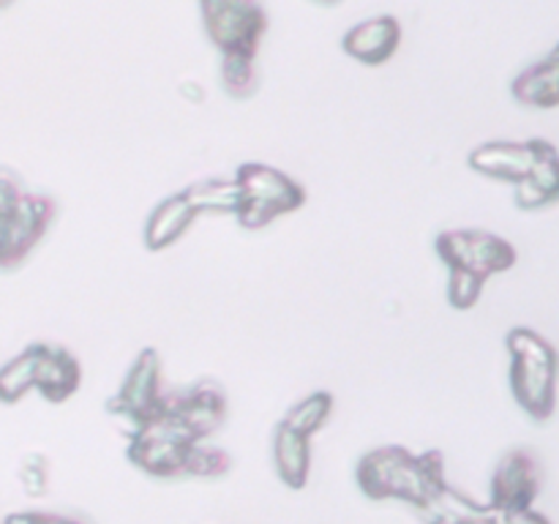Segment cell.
Returning <instances> with one entry per match:
<instances>
[{
    "mask_svg": "<svg viewBox=\"0 0 559 524\" xmlns=\"http://www.w3.org/2000/svg\"><path fill=\"white\" fill-rule=\"evenodd\" d=\"M358 486L371 500H404L426 511L448 489L445 458L440 451L413 453L402 445H382L358 462Z\"/></svg>",
    "mask_w": 559,
    "mask_h": 524,
    "instance_id": "obj_1",
    "label": "cell"
},
{
    "mask_svg": "<svg viewBox=\"0 0 559 524\" xmlns=\"http://www.w3.org/2000/svg\"><path fill=\"white\" fill-rule=\"evenodd\" d=\"M58 216L52 194L27 191L20 172L0 164V271L25 265Z\"/></svg>",
    "mask_w": 559,
    "mask_h": 524,
    "instance_id": "obj_2",
    "label": "cell"
},
{
    "mask_svg": "<svg viewBox=\"0 0 559 524\" xmlns=\"http://www.w3.org/2000/svg\"><path fill=\"white\" fill-rule=\"evenodd\" d=\"M506 349L511 355V393L519 407L538 424L557 409L559 355L549 338L527 325H516L506 333Z\"/></svg>",
    "mask_w": 559,
    "mask_h": 524,
    "instance_id": "obj_3",
    "label": "cell"
},
{
    "mask_svg": "<svg viewBox=\"0 0 559 524\" xmlns=\"http://www.w3.org/2000/svg\"><path fill=\"white\" fill-rule=\"evenodd\" d=\"M235 180L240 186L238 224L243 229H265L267 224L276 222L278 216L300 211L306 205V189L282 169L262 162L240 164Z\"/></svg>",
    "mask_w": 559,
    "mask_h": 524,
    "instance_id": "obj_4",
    "label": "cell"
},
{
    "mask_svg": "<svg viewBox=\"0 0 559 524\" xmlns=\"http://www.w3.org/2000/svg\"><path fill=\"white\" fill-rule=\"evenodd\" d=\"M164 396H167V391H164L162 355H158V349L145 347L140 349L134 364L126 371L118 393L107 398L104 407H107V413L115 420H123L129 437H134L142 426L156 418L164 404Z\"/></svg>",
    "mask_w": 559,
    "mask_h": 524,
    "instance_id": "obj_5",
    "label": "cell"
},
{
    "mask_svg": "<svg viewBox=\"0 0 559 524\" xmlns=\"http://www.w3.org/2000/svg\"><path fill=\"white\" fill-rule=\"evenodd\" d=\"M202 25L222 55L257 58L262 33L267 31V11L262 0H200Z\"/></svg>",
    "mask_w": 559,
    "mask_h": 524,
    "instance_id": "obj_6",
    "label": "cell"
},
{
    "mask_svg": "<svg viewBox=\"0 0 559 524\" xmlns=\"http://www.w3.org/2000/svg\"><path fill=\"white\" fill-rule=\"evenodd\" d=\"M435 251L448 267H464L484 278L511 271L519 262L516 246L489 229H445L437 235Z\"/></svg>",
    "mask_w": 559,
    "mask_h": 524,
    "instance_id": "obj_7",
    "label": "cell"
},
{
    "mask_svg": "<svg viewBox=\"0 0 559 524\" xmlns=\"http://www.w3.org/2000/svg\"><path fill=\"white\" fill-rule=\"evenodd\" d=\"M551 151H557L549 140H524V142H511V140H495L484 142V145L473 147L467 156L469 169H475L478 175L491 180H502V183H522L530 172L535 169V164L544 156H549Z\"/></svg>",
    "mask_w": 559,
    "mask_h": 524,
    "instance_id": "obj_8",
    "label": "cell"
},
{
    "mask_svg": "<svg viewBox=\"0 0 559 524\" xmlns=\"http://www.w3.org/2000/svg\"><path fill=\"white\" fill-rule=\"evenodd\" d=\"M540 491V464L527 448H513L500 458L491 478L489 505L497 511H527Z\"/></svg>",
    "mask_w": 559,
    "mask_h": 524,
    "instance_id": "obj_9",
    "label": "cell"
},
{
    "mask_svg": "<svg viewBox=\"0 0 559 524\" xmlns=\"http://www.w3.org/2000/svg\"><path fill=\"white\" fill-rule=\"evenodd\" d=\"M173 413L194 440L205 442L227 420V391L216 380H207L205 377V380L194 382L189 391L173 393Z\"/></svg>",
    "mask_w": 559,
    "mask_h": 524,
    "instance_id": "obj_10",
    "label": "cell"
},
{
    "mask_svg": "<svg viewBox=\"0 0 559 524\" xmlns=\"http://www.w3.org/2000/svg\"><path fill=\"white\" fill-rule=\"evenodd\" d=\"M399 44H402V25L396 16L382 14L374 20L358 22L349 27L342 38V49L353 60L364 66H382L396 55Z\"/></svg>",
    "mask_w": 559,
    "mask_h": 524,
    "instance_id": "obj_11",
    "label": "cell"
},
{
    "mask_svg": "<svg viewBox=\"0 0 559 524\" xmlns=\"http://www.w3.org/2000/svg\"><path fill=\"white\" fill-rule=\"evenodd\" d=\"M82 385V364L71 349L60 344H44L41 358H38L36 371V391L47 402L60 404L69 402Z\"/></svg>",
    "mask_w": 559,
    "mask_h": 524,
    "instance_id": "obj_12",
    "label": "cell"
},
{
    "mask_svg": "<svg viewBox=\"0 0 559 524\" xmlns=\"http://www.w3.org/2000/svg\"><path fill=\"white\" fill-rule=\"evenodd\" d=\"M197 211L189 205L183 191L178 194H169L158 202L151 211L145 222V249L147 251H164L169 246L178 243L186 233L191 229V224L197 222Z\"/></svg>",
    "mask_w": 559,
    "mask_h": 524,
    "instance_id": "obj_13",
    "label": "cell"
},
{
    "mask_svg": "<svg viewBox=\"0 0 559 524\" xmlns=\"http://www.w3.org/2000/svg\"><path fill=\"white\" fill-rule=\"evenodd\" d=\"M511 96L530 109L559 107V44L538 63L519 71L511 82Z\"/></svg>",
    "mask_w": 559,
    "mask_h": 524,
    "instance_id": "obj_14",
    "label": "cell"
},
{
    "mask_svg": "<svg viewBox=\"0 0 559 524\" xmlns=\"http://www.w3.org/2000/svg\"><path fill=\"white\" fill-rule=\"evenodd\" d=\"M273 462H276L278 478L289 489H304L311 469V437L278 424L276 434H273Z\"/></svg>",
    "mask_w": 559,
    "mask_h": 524,
    "instance_id": "obj_15",
    "label": "cell"
},
{
    "mask_svg": "<svg viewBox=\"0 0 559 524\" xmlns=\"http://www.w3.org/2000/svg\"><path fill=\"white\" fill-rule=\"evenodd\" d=\"M513 202L519 211H540L559 202V151H551L549 156L535 164L533 172L513 186Z\"/></svg>",
    "mask_w": 559,
    "mask_h": 524,
    "instance_id": "obj_16",
    "label": "cell"
},
{
    "mask_svg": "<svg viewBox=\"0 0 559 524\" xmlns=\"http://www.w3.org/2000/svg\"><path fill=\"white\" fill-rule=\"evenodd\" d=\"M186 200L194 207L197 216L202 213H216V216H238L240 202V186L235 178H205L191 183L189 189H183Z\"/></svg>",
    "mask_w": 559,
    "mask_h": 524,
    "instance_id": "obj_17",
    "label": "cell"
},
{
    "mask_svg": "<svg viewBox=\"0 0 559 524\" xmlns=\"http://www.w3.org/2000/svg\"><path fill=\"white\" fill-rule=\"evenodd\" d=\"M44 342L27 344L20 355L0 366V402L16 404L27 391L36 388L38 358H41Z\"/></svg>",
    "mask_w": 559,
    "mask_h": 524,
    "instance_id": "obj_18",
    "label": "cell"
},
{
    "mask_svg": "<svg viewBox=\"0 0 559 524\" xmlns=\"http://www.w3.org/2000/svg\"><path fill=\"white\" fill-rule=\"evenodd\" d=\"M331 413H333V393L314 391L306 398H300L298 404H293V407L287 409V415H284L282 424L287 426V429L298 431V434L311 437L328 424Z\"/></svg>",
    "mask_w": 559,
    "mask_h": 524,
    "instance_id": "obj_19",
    "label": "cell"
},
{
    "mask_svg": "<svg viewBox=\"0 0 559 524\" xmlns=\"http://www.w3.org/2000/svg\"><path fill=\"white\" fill-rule=\"evenodd\" d=\"M222 85L229 98H251L260 87L254 58L249 55H222Z\"/></svg>",
    "mask_w": 559,
    "mask_h": 524,
    "instance_id": "obj_20",
    "label": "cell"
},
{
    "mask_svg": "<svg viewBox=\"0 0 559 524\" xmlns=\"http://www.w3.org/2000/svg\"><path fill=\"white\" fill-rule=\"evenodd\" d=\"M233 469V458L224 448L207 445V442H194L189 451V464H186V475L194 478H222Z\"/></svg>",
    "mask_w": 559,
    "mask_h": 524,
    "instance_id": "obj_21",
    "label": "cell"
},
{
    "mask_svg": "<svg viewBox=\"0 0 559 524\" xmlns=\"http://www.w3.org/2000/svg\"><path fill=\"white\" fill-rule=\"evenodd\" d=\"M486 287V278L464 267H448V303L459 311L473 309L480 300Z\"/></svg>",
    "mask_w": 559,
    "mask_h": 524,
    "instance_id": "obj_22",
    "label": "cell"
},
{
    "mask_svg": "<svg viewBox=\"0 0 559 524\" xmlns=\"http://www.w3.org/2000/svg\"><path fill=\"white\" fill-rule=\"evenodd\" d=\"M20 480L22 489L31 497H44L49 489V473L44 456H27L25 462L20 464Z\"/></svg>",
    "mask_w": 559,
    "mask_h": 524,
    "instance_id": "obj_23",
    "label": "cell"
},
{
    "mask_svg": "<svg viewBox=\"0 0 559 524\" xmlns=\"http://www.w3.org/2000/svg\"><path fill=\"white\" fill-rule=\"evenodd\" d=\"M3 524H87L85 519L66 516V513H47V511H20L9 513Z\"/></svg>",
    "mask_w": 559,
    "mask_h": 524,
    "instance_id": "obj_24",
    "label": "cell"
},
{
    "mask_svg": "<svg viewBox=\"0 0 559 524\" xmlns=\"http://www.w3.org/2000/svg\"><path fill=\"white\" fill-rule=\"evenodd\" d=\"M502 513H506V524H551L544 513L533 511V508H527V511H502Z\"/></svg>",
    "mask_w": 559,
    "mask_h": 524,
    "instance_id": "obj_25",
    "label": "cell"
},
{
    "mask_svg": "<svg viewBox=\"0 0 559 524\" xmlns=\"http://www.w3.org/2000/svg\"><path fill=\"white\" fill-rule=\"evenodd\" d=\"M317 3H325V5H333V3H338V0H317Z\"/></svg>",
    "mask_w": 559,
    "mask_h": 524,
    "instance_id": "obj_26",
    "label": "cell"
},
{
    "mask_svg": "<svg viewBox=\"0 0 559 524\" xmlns=\"http://www.w3.org/2000/svg\"><path fill=\"white\" fill-rule=\"evenodd\" d=\"M14 3V0H0V9H5V5H11Z\"/></svg>",
    "mask_w": 559,
    "mask_h": 524,
    "instance_id": "obj_27",
    "label": "cell"
}]
</instances>
